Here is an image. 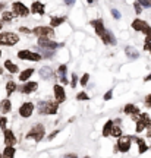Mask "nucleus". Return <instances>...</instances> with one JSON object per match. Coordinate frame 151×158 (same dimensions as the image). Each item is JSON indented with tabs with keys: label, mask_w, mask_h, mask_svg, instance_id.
<instances>
[{
	"label": "nucleus",
	"mask_w": 151,
	"mask_h": 158,
	"mask_svg": "<svg viewBox=\"0 0 151 158\" xmlns=\"http://www.w3.org/2000/svg\"><path fill=\"white\" fill-rule=\"evenodd\" d=\"M144 50H147V51H150V53H151V43H145V45H144Z\"/></svg>",
	"instance_id": "nucleus-43"
},
{
	"label": "nucleus",
	"mask_w": 151,
	"mask_h": 158,
	"mask_svg": "<svg viewBox=\"0 0 151 158\" xmlns=\"http://www.w3.org/2000/svg\"><path fill=\"white\" fill-rule=\"evenodd\" d=\"M19 41V37L13 32H0V44L2 45H15Z\"/></svg>",
	"instance_id": "nucleus-5"
},
{
	"label": "nucleus",
	"mask_w": 151,
	"mask_h": 158,
	"mask_svg": "<svg viewBox=\"0 0 151 158\" xmlns=\"http://www.w3.org/2000/svg\"><path fill=\"white\" fill-rule=\"evenodd\" d=\"M88 81H90V75H88V73H84V76L79 79V82H81V85H82V86H85V85L88 84Z\"/></svg>",
	"instance_id": "nucleus-32"
},
{
	"label": "nucleus",
	"mask_w": 151,
	"mask_h": 158,
	"mask_svg": "<svg viewBox=\"0 0 151 158\" xmlns=\"http://www.w3.org/2000/svg\"><path fill=\"white\" fill-rule=\"evenodd\" d=\"M0 56H2V51H0Z\"/></svg>",
	"instance_id": "nucleus-52"
},
{
	"label": "nucleus",
	"mask_w": 151,
	"mask_h": 158,
	"mask_svg": "<svg viewBox=\"0 0 151 158\" xmlns=\"http://www.w3.org/2000/svg\"><path fill=\"white\" fill-rule=\"evenodd\" d=\"M136 120L142 122V123H144V126H145V127H148V129L151 127V117L147 113H141L140 116H138V118H136ZM136 120H135V122H136Z\"/></svg>",
	"instance_id": "nucleus-21"
},
{
	"label": "nucleus",
	"mask_w": 151,
	"mask_h": 158,
	"mask_svg": "<svg viewBox=\"0 0 151 158\" xmlns=\"http://www.w3.org/2000/svg\"><path fill=\"white\" fill-rule=\"evenodd\" d=\"M76 84H78V76H76V75H72V78H71V86L75 88Z\"/></svg>",
	"instance_id": "nucleus-34"
},
{
	"label": "nucleus",
	"mask_w": 151,
	"mask_h": 158,
	"mask_svg": "<svg viewBox=\"0 0 151 158\" xmlns=\"http://www.w3.org/2000/svg\"><path fill=\"white\" fill-rule=\"evenodd\" d=\"M15 147H6L3 149V154H2V157L3 158H13L15 157Z\"/></svg>",
	"instance_id": "nucleus-22"
},
{
	"label": "nucleus",
	"mask_w": 151,
	"mask_h": 158,
	"mask_svg": "<svg viewBox=\"0 0 151 158\" xmlns=\"http://www.w3.org/2000/svg\"><path fill=\"white\" fill-rule=\"evenodd\" d=\"M0 29H2V23H0Z\"/></svg>",
	"instance_id": "nucleus-51"
},
{
	"label": "nucleus",
	"mask_w": 151,
	"mask_h": 158,
	"mask_svg": "<svg viewBox=\"0 0 151 158\" xmlns=\"http://www.w3.org/2000/svg\"><path fill=\"white\" fill-rule=\"evenodd\" d=\"M59 102L57 101H41L38 104V113L40 114H56Z\"/></svg>",
	"instance_id": "nucleus-2"
},
{
	"label": "nucleus",
	"mask_w": 151,
	"mask_h": 158,
	"mask_svg": "<svg viewBox=\"0 0 151 158\" xmlns=\"http://www.w3.org/2000/svg\"><path fill=\"white\" fill-rule=\"evenodd\" d=\"M32 73H34V69H27V70H24L22 73L19 75V81H22V82L28 81V79L32 76Z\"/></svg>",
	"instance_id": "nucleus-23"
},
{
	"label": "nucleus",
	"mask_w": 151,
	"mask_h": 158,
	"mask_svg": "<svg viewBox=\"0 0 151 158\" xmlns=\"http://www.w3.org/2000/svg\"><path fill=\"white\" fill-rule=\"evenodd\" d=\"M85 158H90V157H85Z\"/></svg>",
	"instance_id": "nucleus-54"
},
{
	"label": "nucleus",
	"mask_w": 151,
	"mask_h": 158,
	"mask_svg": "<svg viewBox=\"0 0 151 158\" xmlns=\"http://www.w3.org/2000/svg\"><path fill=\"white\" fill-rule=\"evenodd\" d=\"M65 22V18L63 16H56V18H51L50 21V27L51 28H56V27H59L60 23Z\"/></svg>",
	"instance_id": "nucleus-24"
},
{
	"label": "nucleus",
	"mask_w": 151,
	"mask_h": 158,
	"mask_svg": "<svg viewBox=\"0 0 151 158\" xmlns=\"http://www.w3.org/2000/svg\"><path fill=\"white\" fill-rule=\"evenodd\" d=\"M34 113V104L32 102H24L22 106L19 107V116L24 118L31 117Z\"/></svg>",
	"instance_id": "nucleus-10"
},
{
	"label": "nucleus",
	"mask_w": 151,
	"mask_h": 158,
	"mask_svg": "<svg viewBox=\"0 0 151 158\" xmlns=\"http://www.w3.org/2000/svg\"><path fill=\"white\" fill-rule=\"evenodd\" d=\"M112 136H114V138H120L122 135V129H120V126L119 124H113V129H112Z\"/></svg>",
	"instance_id": "nucleus-28"
},
{
	"label": "nucleus",
	"mask_w": 151,
	"mask_h": 158,
	"mask_svg": "<svg viewBox=\"0 0 151 158\" xmlns=\"http://www.w3.org/2000/svg\"><path fill=\"white\" fill-rule=\"evenodd\" d=\"M57 133H59V130H54V132H53L51 135H49V141H51V139H54V138L57 136Z\"/></svg>",
	"instance_id": "nucleus-42"
},
{
	"label": "nucleus",
	"mask_w": 151,
	"mask_h": 158,
	"mask_svg": "<svg viewBox=\"0 0 151 158\" xmlns=\"http://www.w3.org/2000/svg\"><path fill=\"white\" fill-rule=\"evenodd\" d=\"M132 28H134L135 31H142V32L145 34L147 31L150 29V27H148V23H147L145 21H142V19H135L134 22H132Z\"/></svg>",
	"instance_id": "nucleus-12"
},
{
	"label": "nucleus",
	"mask_w": 151,
	"mask_h": 158,
	"mask_svg": "<svg viewBox=\"0 0 151 158\" xmlns=\"http://www.w3.org/2000/svg\"><path fill=\"white\" fill-rule=\"evenodd\" d=\"M32 32L40 38H53L54 37V31L53 28H49V27H35L32 29Z\"/></svg>",
	"instance_id": "nucleus-6"
},
{
	"label": "nucleus",
	"mask_w": 151,
	"mask_h": 158,
	"mask_svg": "<svg viewBox=\"0 0 151 158\" xmlns=\"http://www.w3.org/2000/svg\"><path fill=\"white\" fill-rule=\"evenodd\" d=\"M0 110H2V113H9L12 110V104H11V100L9 98H5V100H2L0 101Z\"/></svg>",
	"instance_id": "nucleus-18"
},
{
	"label": "nucleus",
	"mask_w": 151,
	"mask_h": 158,
	"mask_svg": "<svg viewBox=\"0 0 151 158\" xmlns=\"http://www.w3.org/2000/svg\"><path fill=\"white\" fill-rule=\"evenodd\" d=\"M12 18H13V13H12V12H3L2 21H3V22H11Z\"/></svg>",
	"instance_id": "nucleus-30"
},
{
	"label": "nucleus",
	"mask_w": 151,
	"mask_h": 158,
	"mask_svg": "<svg viewBox=\"0 0 151 158\" xmlns=\"http://www.w3.org/2000/svg\"><path fill=\"white\" fill-rule=\"evenodd\" d=\"M76 100H78V101H87V100H88V94L82 91V92H79L78 95H76Z\"/></svg>",
	"instance_id": "nucleus-31"
},
{
	"label": "nucleus",
	"mask_w": 151,
	"mask_h": 158,
	"mask_svg": "<svg viewBox=\"0 0 151 158\" xmlns=\"http://www.w3.org/2000/svg\"><path fill=\"white\" fill-rule=\"evenodd\" d=\"M112 15H113L114 19H120V16H122V15H120V12H119L118 9H112Z\"/></svg>",
	"instance_id": "nucleus-37"
},
{
	"label": "nucleus",
	"mask_w": 151,
	"mask_h": 158,
	"mask_svg": "<svg viewBox=\"0 0 151 158\" xmlns=\"http://www.w3.org/2000/svg\"><path fill=\"white\" fill-rule=\"evenodd\" d=\"M145 129V126H144V123H142V122H140V120H136V133H141V132H142V130Z\"/></svg>",
	"instance_id": "nucleus-33"
},
{
	"label": "nucleus",
	"mask_w": 151,
	"mask_h": 158,
	"mask_svg": "<svg viewBox=\"0 0 151 158\" xmlns=\"http://www.w3.org/2000/svg\"><path fill=\"white\" fill-rule=\"evenodd\" d=\"M147 136H148V138H151V127L148 129V132H147Z\"/></svg>",
	"instance_id": "nucleus-48"
},
{
	"label": "nucleus",
	"mask_w": 151,
	"mask_h": 158,
	"mask_svg": "<svg viewBox=\"0 0 151 158\" xmlns=\"http://www.w3.org/2000/svg\"><path fill=\"white\" fill-rule=\"evenodd\" d=\"M44 133H45V129L43 124H35L32 129L28 132V135H27V139H31L32 138L35 142H40L43 138H44Z\"/></svg>",
	"instance_id": "nucleus-4"
},
{
	"label": "nucleus",
	"mask_w": 151,
	"mask_h": 158,
	"mask_svg": "<svg viewBox=\"0 0 151 158\" xmlns=\"http://www.w3.org/2000/svg\"><path fill=\"white\" fill-rule=\"evenodd\" d=\"M125 51H126V54H128L129 57H132V59H136V57H138V53H136L135 48H132V47H126Z\"/></svg>",
	"instance_id": "nucleus-29"
},
{
	"label": "nucleus",
	"mask_w": 151,
	"mask_h": 158,
	"mask_svg": "<svg viewBox=\"0 0 151 158\" xmlns=\"http://www.w3.org/2000/svg\"><path fill=\"white\" fill-rule=\"evenodd\" d=\"M123 113L129 114V116H136V114H140V108L136 107L135 104H126L125 108H123Z\"/></svg>",
	"instance_id": "nucleus-15"
},
{
	"label": "nucleus",
	"mask_w": 151,
	"mask_h": 158,
	"mask_svg": "<svg viewBox=\"0 0 151 158\" xmlns=\"http://www.w3.org/2000/svg\"><path fill=\"white\" fill-rule=\"evenodd\" d=\"M134 7H135V12H136V15H140L141 12H142V7H141V5L138 3V2H135V3H134Z\"/></svg>",
	"instance_id": "nucleus-36"
},
{
	"label": "nucleus",
	"mask_w": 151,
	"mask_h": 158,
	"mask_svg": "<svg viewBox=\"0 0 151 158\" xmlns=\"http://www.w3.org/2000/svg\"><path fill=\"white\" fill-rule=\"evenodd\" d=\"M134 141L138 143V152L140 154H144L148 151V145L145 143L144 139H141V138H134Z\"/></svg>",
	"instance_id": "nucleus-19"
},
{
	"label": "nucleus",
	"mask_w": 151,
	"mask_h": 158,
	"mask_svg": "<svg viewBox=\"0 0 151 158\" xmlns=\"http://www.w3.org/2000/svg\"><path fill=\"white\" fill-rule=\"evenodd\" d=\"M3 9H5V5H3V3H0V12L3 10Z\"/></svg>",
	"instance_id": "nucleus-49"
},
{
	"label": "nucleus",
	"mask_w": 151,
	"mask_h": 158,
	"mask_svg": "<svg viewBox=\"0 0 151 158\" xmlns=\"http://www.w3.org/2000/svg\"><path fill=\"white\" fill-rule=\"evenodd\" d=\"M3 73V68H0V75Z\"/></svg>",
	"instance_id": "nucleus-50"
},
{
	"label": "nucleus",
	"mask_w": 151,
	"mask_h": 158,
	"mask_svg": "<svg viewBox=\"0 0 151 158\" xmlns=\"http://www.w3.org/2000/svg\"><path fill=\"white\" fill-rule=\"evenodd\" d=\"M134 141V138L132 136H120L118 139V143H116V148H114V151H119V152H128L129 149H131V143Z\"/></svg>",
	"instance_id": "nucleus-3"
},
{
	"label": "nucleus",
	"mask_w": 151,
	"mask_h": 158,
	"mask_svg": "<svg viewBox=\"0 0 151 158\" xmlns=\"http://www.w3.org/2000/svg\"><path fill=\"white\" fill-rule=\"evenodd\" d=\"M0 158H3V157H2V155H0Z\"/></svg>",
	"instance_id": "nucleus-53"
},
{
	"label": "nucleus",
	"mask_w": 151,
	"mask_h": 158,
	"mask_svg": "<svg viewBox=\"0 0 151 158\" xmlns=\"http://www.w3.org/2000/svg\"><path fill=\"white\" fill-rule=\"evenodd\" d=\"M5 143L6 147H15V143H16V136L9 129H5Z\"/></svg>",
	"instance_id": "nucleus-13"
},
{
	"label": "nucleus",
	"mask_w": 151,
	"mask_h": 158,
	"mask_svg": "<svg viewBox=\"0 0 151 158\" xmlns=\"http://www.w3.org/2000/svg\"><path fill=\"white\" fill-rule=\"evenodd\" d=\"M31 12L32 13H38V15H44V5L41 2H34L31 5Z\"/></svg>",
	"instance_id": "nucleus-17"
},
{
	"label": "nucleus",
	"mask_w": 151,
	"mask_h": 158,
	"mask_svg": "<svg viewBox=\"0 0 151 158\" xmlns=\"http://www.w3.org/2000/svg\"><path fill=\"white\" fill-rule=\"evenodd\" d=\"M37 88H38V84H37V82H27L25 85H22L21 92H22V94H31L34 91H37Z\"/></svg>",
	"instance_id": "nucleus-14"
},
{
	"label": "nucleus",
	"mask_w": 151,
	"mask_h": 158,
	"mask_svg": "<svg viewBox=\"0 0 151 158\" xmlns=\"http://www.w3.org/2000/svg\"><path fill=\"white\" fill-rule=\"evenodd\" d=\"M38 45L41 48H44V50H56V48L62 47V44H59V43L53 41V40H49V38H40Z\"/></svg>",
	"instance_id": "nucleus-9"
},
{
	"label": "nucleus",
	"mask_w": 151,
	"mask_h": 158,
	"mask_svg": "<svg viewBox=\"0 0 151 158\" xmlns=\"http://www.w3.org/2000/svg\"><path fill=\"white\" fill-rule=\"evenodd\" d=\"M145 106L147 107H151V94H148L145 97Z\"/></svg>",
	"instance_id": "nucleus-41"
},
{
	"label": "nucleus",
	"mask_w": 151,
	"mask_h": 158,
	"mask_svg": "<svg viewBox=\"0 0 151 158\" xmlns=\"http://www.w3.org/2000/svg\"><path fill=\"white\" fill-rule=\"evenodd\" d=\"M54 97H56L57 102H63L66 100V92H65V88L62 85H59V84L54 85Z\"/></svg>",
	"instance_id": "nucleus-11"
},
{
	"label": "nucleus",
	"mask_w": 151,
	"mask_h": 158,
	"mask_svg": "<svg viewBox=\"0 0 151 158\" xmlns=\"http://www.w3.org/2000/svg\"><path fill=\"white\" fill-rule=\"evenodd\" d=\"M5 68L7 69V70H9L11 73H18V70H19L16 64H13L11 60H6V62H5Z\"/></svg>",
	"instance_id": "nucleus-25"
},
{
	"label": "nucleus",
	"mask_w": 151,
	"mask_h": 158,
	"mask_svg": "<svg viewBox=\"0 0 151 158\" xmlns=\"http://www.w3.org/2000/svg\"><path fill=\"white\" fill-rule=\"evenodd\" d=\"M57 76H59V79H60V84L65 85L67 84V79H66V64H62V66H59V69H57Z\"/></svg>",
	"instance_id": "nucleus-16"
},
{
	"label": "nucleus",
	"mask_w": 151,
	"mask_h": 158,
	"mask_svg": "<svg viewBox=\"0 0 151 158\" xmlns=\"http://www.w3.org/2000/svg\"><path fill=\"white\" fill-rule=\"evenodd\" d=\"M144 81H145V82H148V81H151V73L148 75V76H145V78H144Z\"/></svg>",
	"instance_id": "nucleus-47"
},
{
	"label": "nucleus",
	"mask_w": 151,
	"mask_h": 158,
	"mask_svg": "<svg viewBox=\"0 0 151 158\" xmlns=\"http://www.w3.org/2000/svg\"><path fill=\"white\" fill-rule=\"evenodd\" d=\"M150 3H151V0H150Z\"/></svg>",
	"instance_id": "nucleus-55"
},
{
	"label": "nucleus",
	"mask_w": 151,
	"mask_h": 158,
	"mask_svg": "<svg viewBox=\"0 0 151 158\" xmlns=\"http://www.w3.org/2000/svg\"><path fill=\"white\" fill-rule=\"evenodd\" d=\"M145 43H151V28L145 32Z\"/></svg>",
	"instance_id": "nucleus-40"
},
{
	"label": "nucleus",
	"mask_w": 151,
	"mask_h": 158,
	"mask_svg": "<svg viewBox=\"0 0 151 158\" xmlns=\"http://www.w3.org/2000/svg\"><path fill=\"white\" fill-rule=\"evenodd\" d=\"M40 75H41V78L43 79H47V78H51L53 72H51L50 68H41L40 69Z\"/></svg>",
	"instance_id": "nucleus-27"
},
{
	"label": "nucleus",
	"mask_w": 151,
	"mask_h": 158,
	"mask_svg": "<svg viewBox=\"0 0 151 158\" xmlns=\"http://www.w3.org/2000/svg\"><path fill=\"white\" fill-rule=\"evenodd\" d=\"M91 25L94 27L95 34L98 35V37H101V40H103V43H104V44H116V40H114V37H113L110 32H107V29L104 28V23H103V21H101V19L91 21Z\"/></svg>",
	"instance_id": "nucleus-1"
},
{
	"label": "nucleus",
	"mask_w": 151,
	"mask_h": 158,
	"mask_svg": "<svg viewBox=\"0 0 151 158\" xmlns=\"http://www.w3.org/2000/svg\"><path fill=\"white\" fill-rule=\"evenodd\" d=\"M19 31H21V32H25V34H28V32H29V29L25 28V27H21V28H19Z\"/></svg>",
	"instance_id": "nucleus-44"
},
{
	"label": "nucleus",
	"mask_w": 151,
	"mask_h": 158,
	"mask_svg": "<svg viewBox=\"0 0 151 158\" xmlns=\"http://www.w3.org/2000/svg\"><path fill=\"white\" fill-rule=\"evenodd\" d=\"M6 123H7V118L0 117V127H2V129H6Z\"/></svg>",
	"instance_id": "nucleus-39"
},
{
	"label": "nucleus",
	"mask_w": 151,
	"mask_h": 158,
	"mask_svg": "<svg viewBox=\"0 0 151 158\" xmlns=\"http://www.w3.org/2000/svg\"><path fill=\"white\" fill-rule=\"evenodd\" d=\"M15 91H16V84H15L13 81H9V82L6 84V92H7V95H12Z\"/></svg>",
	"instance_id": "nucleus-26"
},
{
	"label": "nucleus",
	"mask_w": 151,
	"mask_h": 158,
	"mask_svg": "<svg viewBox=\"0 0 151 158\" xmlns=\"http://www.w3.org/2000/svg\"><path fill=\"white\" fill-rule=\"evenodd\" d=\"M65 158H78V157H76V154H67V155H65Z\"/></svg>",
	"instance_id": "nucleus-45"
},
{
	"label": "nucleus",
	"mask_w": 151,
	"mask_h": 158,
	"mask_svg": "<svg viewBox=\"0 0 151 158\" xmlns=\"http://www.w3.org/2000/svg\"><path fill=\"white\" fill-rule=\"evenodd\" d=\"M112 97H113V91L110 89V91H107L106 94H104V97H103V98H104L106 101H109V100H112Z\"/></svg>",
	"instance_id": "nucleus-38"
},
{
	"label": "nucleus",
	"mask_w": 151,
	"mask_h": 158,
	"mask_svg": "<svg viewBox=\"0 0 151 158\" xmlns=\"http://www.w3.org/2000/svg\"><path fill=\"white\" fill-rule=\"evenodd\" d=\"M65 3H66L67 6H72L73 3H75V0H65Z\"/></svg>",
	"instance_id": "nucleus-46"
},
{
	"label": "nucleus",
	"mask_w": 151,
	"mask_h": 158,
	"mask_svg": "<svg viewBox=\"0 0 151 158\" xmlns=\"http://www.w3.org/2000/svg\"><path fill=\"white\" fill-rule=\"evenodd\" d=\"M12 13L16 15V16L25 18L29 15V9L24 5V3H21V2H15V3L12 5Z\"/></svg>",
	"instance_id": "nucleus-7"
},
{
	"label": "nucleus",
	"mask_w": 151,
	"mask_h": 158,
	"mask_svg": "<svg viewBox=\"0 0 151 158\" xmlns=\"http://www.w3.org/2000/svg\"><path fill=\"white\" fill-rule=\"evenodd\" d=\"M113 120H107L106 124L103 126V136L104 138H107V136H110L112 135V129H113Z\"/></svg>",
	"instance_id": "nucleus-20"
},
{
	"label": "nucleus",
	"mask_w": 151,
	"mask_h": 158,
	"mask_svg": "<svg viewBox=\"0 0 151 158\" xmlns=\"http://www.w3.org/2000/svg\"><path fill=\"white\" fill-rule=\"evenodd\" d=\"M138 3H140L141 6H144V7H151L150 0H138Z\"/></svg>",
	"instance_id": "nucleus-35"
},
{
	"label": "nucleus",
	"mask_w": 151,
	"mask_h": 158,
	"mask_svg": "<svg viewBox=\"0 0 151 158\" xmlns=\"http://www.w3.org/2000/svg\"><path fill=\"white\" fill-rule=\"evenodd\" d=\"M18 57L21 60H31V62H38L41 59V54L38 53H34V51L29 50H19L18 51Z\"/></svg>",
	"instance_id": "nucleus-8"
}]
</instances>
